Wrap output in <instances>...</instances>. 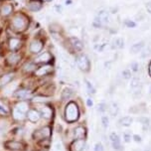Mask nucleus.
<instances>
[{
	"instance_id": "obj_24",
	"label": "nucleus",
	"mask_w": 151,
	"mask_h": 151,
	"mask_svg": "<svg viewBox=\"0 0 151 151\" xmlns=\"http://www.w3.org/2000/svg\"><path fill=\"white\" fill-rule=\"evenodd\" d=\"M19 60H20V56H19L18 54H12V55H10L8 57L7 62L10 65H15Z\"/></svg>"
},
{
	"instance_id": "obj_19",
	"label": "nucleus",
	"mask_w": 151,
	"mask_h": 151,
	"mask_svg": "<svg viewBox=\"0 0 151 151\" xmlns=\"http://www.w3.org/2000/svg\"><path fill=\"white\" fill-rule=\"evenodd\" d=\"M13 77H14L13 74H8V75L3 76V77L0 79V86H5V85H7V83H9L12 81Z\"/></svg>"
},
{
	"instance_id": "obj_14",
	"label": "nucleus",
	"mask_w": 151,
	"mask_h": 151,
	"mask_svg": "<svg viewBox=\"0 0 151 151\" xmlns=\"http://www.w3.org/2000/svg\"><path fill=\"white\" fill-rule=\"evenodd\" d=\"M15 96H17L18 99H28V98H30V96H31V91H27V90H20V91H16Z\"/></svg>"
},
{
	"instance_id": "obj_20",
	"label": "nucleus",
	"mask_w": 151,
	"mask_h": 151,
	"mask_svg": "<svg viewBox=\"0 0 151 151\" xmlns=\"http://www.w3.org/2000/svg\"><path fill=\"white\" fill-rule=\"evenodd\" d=\"M16 109H18L19 111L25 113V112L28 111L29 106H28V104H27V102H25V101H20L17 104V106H16Z\"/></svg>"
},
{
	"instance_id": "obj_4",
	"label": "nucleus",
	"mask_w": 151,
	"mask_h": 151,
	"mask_svg": "<svg viewBox=\"0 0 151 151\" xmlns=\"http://www.w3.org/2000/svg\"><path fill=\"white\" fill-rule=\"evenodd\" d=\"M5 147L8 148V149H10V150L16 151V150L23 149V144L19 141H12V140H10V141L5 142Z\"/></svg>"
},
{
	"instance_id": "obj_21",
	"label": "nucleus",
	"mask_w": 151,
	"mask_h": 151,
	"mask_svg": "<svg viewBox=\"0 0 151 151\" xmlns=\"http://www.w3.org/2000/svg\"><path fill=\"white\" fill-rule=\"evenodd\" d=\"M41 115L45 118H51L52 116V109L49 106H44L41 109Z\"/></svg>"
},
{
	"instance_id": "obj_40",
	"label": "nucleus",
	"mask_w": 151,
	"mask_h": 151,
	"mask_svg": "<svg viewBox=\"0 0 151 151\" xmlns=\"http://www.w3.org/2000/svg\"><path fill=\"white\" fill-rule=\"evenodd\" d=\"M94 151H104V146L101 143H96L94 146Z\"/></svg>"
},
{
	"instance_id": "obj_12",
	"label": "nucleus",
	"mask_w": 151,
	"mask_h": 151,
	"mask_svg": "<svg viewBox=\"0 0 151 151\" xmlns=\"http://www.w3.org/2000/svg\"><path fill=\"white\" fill-rule=\"evenodd\" d=\"M73 94H74V90H72L70 88H66L62 93V99L63 101H68V99L72 98Z\"/></svg>"
},
{
	"instance_id": "obj_50",
	"label": "nucleus",
	"mask_w": 151,
	"mask_h": 151,
	"mask_svg": "<svg viewBox=\"0 0 151 151\" xmlns=\"http://www.w3.org/2000/svg\"><path fill=\"white\" fill-rule=\"evenodd\" d=\"M45 1H51V0H45Z\"/></svg>"
},
{
	"instance_id": "obj_47",
	"label": "nucleus",
	"mask_w": 151,
	"mask_h": 151,
	"mask_svg": "<svg viewBox=\"0 0 151 151\" xmlns=\"http://www.w3.org/2000/svg\"><path fill=\"white\" fill-rule=\"evenodd\" d=\"M66 3H67V5H70V3H72V1H71V0H67Z\"/></svg>"
},
{
	"instance_id": "obj_39",
	"label": "nucleus",
	"mask_w": 151,
	"mask_h": 151,
	"mask_svg": "<svg viewBox=\"0 0 151 151\" xmlns=\"http://www.w3.org/2000/svg\"><path fill=\"white\" fill-rule=\"evenodd\" d=\"M141 94H142L141 88H140V90H137V88H136V91L133 93V98L134 99H139L140 96H141Z\"/></svg>"
},
{
	"instance_id": "obj_8",
	"label": "nucleus",
	"mask_w": 151,
	"mask_h": 151,
	"mask_svg": "<svg viewBox=\"0 0 151 151\" xmlns=\"http://www.w3.org/2000/svg\"><path fill=\"white\" fill-rule=\"evenodd\" d=\"M42 48H43V44L39 40H34L30 46V50L33 53H39L42 50Z\"/></svg>"
},
{
	"instance_id": "obj_11",
	"label": "nucleus",
	"mask_w": 151,
	"mask_h": 151,
	"mask_svg": "<svg viewBox=\"0 0 151 151\" xmlns=\"http://www.w3.org/2000/svg\"><path fill=\"white\" fill-rule=\"evenodd\" d=\"M98 18H99V20L101 21V24H107L109 22V13L106 11L99 12L98 15Z\"/></svg>"
},
{
	"instance_id": "obj_22",
	"label": "nucleus",
	"mask_w": 151,
	"mask_h": 151,
	"mask_svg": "<svg viewBox=\"0 0 151 151\" xmlns=\"http://www.w3.org/2000/svg\"><path fill=\"white\" fill-rule=\"evenodd\" d=\"M27 7H28V9L31 10V11H38V10L41 8V3L38 1H32L27 5Z\"/></svg>"
},
{
	"instance_id": "obj_33",
	"label": "nucleus",
	"mask_w": 151,
	"mask_h": 151,
	"mask_svg": "<svg viewBox=\"0 0 151 151\" xmlns=\"http://www.w3.org/2000/svg\"><path fill=\"white\" fill-rule=\"evenodd\" d=\"M109 107L106 106V104H99V110L101 112H106L107 111V109H109Z\"/></svg>"
},
{
	"instance_id": "obj_36",
	"label": "nucleus",
	"mask_w": 151,
	"mask_h": 151,
	"mask_svg": "<svg viewBox=\"0 0 151 151\" xmlns=\"http://www.w3.org/2000/svg\"><path fill=\"white\" fill-rule=\"evenodd\" d=\"M130 67H131L132 71H134V72H136L139 70V65H138V63H136V62H132L130 64Z\"/></svg>"
},
{
	"instance_id": "obj_25",
	"label": "nucleus",
	"mask_w": 151,
	"mask_h": 151,
	"mask_svg": "<svg viewBox=\"0 0 151 151\" xmlns=\"http://www.w3.org/2000/svg\"><path fill=\"white\" fill-rule=\"evenodd\" d=\"M11 12H12V7H11V5L5 4V5H3V6H2V8H1V14L3 15V16L9 15Z\"/></svg>"
},
{
	"instance_id": "obj_44",
	"label": "nucleus",
	"mask_w": 151,
	"mask_h": 151,
	"mask_svg": "<svg viewBox=\"0 0 151 151\" xmlns=\"http://www.w3.org/2000/svg\"><path fill=\"white\" fill-rule=\"evenodd\" d=\"M133 139H134V141H136V142H140V141H141V137L138 136V135H134Z\"/></svg>"
},
{
	"instance_id": "obj_10",
	"label": "nucleus",
	"mask_w": 151,
	"mask_h": 151,
	"mask_svg": "<svg viewBox=\"0 0 151 151\" xmlns=\"http://www.w3.org/2000/svg\"><path fill=\"white\" fill-rule=\"evenodd\" d=\"M51 59H52V56L48 52H45L44 54H42V55L38 57L36 60H35V62L36 63H48V62L51 61Z\"/></svg>"
},
{
	"instance_id": "obj_18",
	"label": "nucleus",
	"mask_w": 151,
	"mask_h": 151,
	"mask_svg": "<svg viewBox=\"0 0 151 151\" xmlns=\"http://www.w3.org/2000/svg\"><path fill=\"white\" fill-rule=\"evenodd\" d=\"M71 43H72V46L73 47L75 48L76 50H82L83 49V43L80 41L78 38H75V37H73V38H71Z\"/></svg>"
},
{
	"instance_id": "obj_6",
	"label": "nucleus",
	"mask_w": 151,
	"mask_h": 151,
	"mask_svg": "<svg viewBox=\"0 0 151 151\" xmlns=\"http://www.w3.org/2000/svg\"><path fill=\"white\" fill-rule=\"evenodd\" d=\"M72 151H83L85 148V140L83 139H78L73 142L72 144Z\"/></svg>"
},
{
	"instance_id": "obj_29",
	"label": "nucleus",
	"mask_w": 151,
	"mask_h": 151,
	"mask_svg": "<svg viewBox=\"0 0 151 151\" xmlns=\"http://www.w3.org/2000/svg\"><path fill=\"white\" fill-rule=\"evenodd\" d=\"M109 113H110V115H112V116H115V115L117 114V112H118V106H117V104H111V106L109 109Z\"/></svg>"
},
{
	"instance_id": "obj_35",
	"label": "nucleus",
	"mask_w": 151,
	"mask_h": 151,
	"mask_svg": "<svg viewBox=\"0 0 151 151\" xmlns=\"http://www.w3.org/2000/svg\"><path fill=\"white\" fill-rule=\"evenodd\" d=\"M135 19L137 21H142V20H144L145 19V14L142 11H140L138 12L137 14L135 15Z\"/></svg>"
},
{
	"instance_id": "obj_38",
	"label": "nucleus",
	"mask_w": 151,
	"mask_h": 151,
	"mask_svg": "<svg viewBox=\"0 0 151 151\" xmlns=\"http://www.w3.org/2000/svg\"><path fill=\"white\" fill-rule=\"evenodd\" d=\"M86 83H87V87H88V90L90 91V93H96V90H94V88L91 86V83L88 82V81H86Z\"/></svg>"
},
{
	"instance_id": "obj_45",
	"label": "nucleus",
	"mask_w": 151,
	"mask_h": 151,
	"mask_svg": "<svg viewBox=\"0 0 151 151\" xmlns=\"http://www.w3.org/2000/svg\"><path fill=\"white\" fill-rule=\"evenodd\" d=\"M126 24H127V26H129V27H133L134 26V23L133 22H130V21H128V22L126 23Z\"/></svg>"
},
{
	"instance_id": "obj_15",
	"label": "nucleus",
	"mask_w": 151,
	"mask_h": 151,
	"mask_svg": "<svg viewBox=\"0 0 151 151\" xmlns=\"http://www.w3.org/2000/svg\"><path fill=\"white\" fill-rule=\"evenodd\" d=\"M52 71V67L51 66H44V67H41L39 68L36 71V75L37 76H44V75H47Z\"/></svg>"
},
{
	"instance_id": "obj_28",
	"label": "nucleus",
	"mask_w": 151,
	"mask_h": 151,
	"mask_svg": "<svg viewBox=\"0 0 151 151\" xmlns=\"http://www.w3.org/2000/svg\"><path fill=\"white\" fill-rule=\"evenodd\" d=\"M13 116H14L15 119H17V120H22L24 117H25V115H24V113L23 112H21V111H19L18 109H14V111H13Z\"/></svg>"
},
{
	"instance_id": "obj_13",
	"label": "nucleus",
	"mask_w": 151,
	"mask_h": 151,
	"mask_svg": "<svg viewBox=\"0 0 151 151\" xmlns=\"http://www.w3.org/2000/svg\"><path fill=\"white\" fill-rule=\"evenodd\" d=\"M143 46H144V43L143 42H137L135 43V44H133L131 46V48H130V52L132 54H137L138 52H140V51L142 50V48H143Z\"/></svg>"
},
{
	"instance_id": "obj_3",
	"label": "nucleus",
	"mask_w": 151,
	"mask_h": 151,
	"mask_svg": "<svg viewBox=\"0 0 151 151\" xmlns=\"http://www.w3.org/2000/svg\"><path fill=\"white\" fill-rule=\"evenodd\" d=\"M77 64H78V67H79L82 71L87 72V71H88V69H90V61H88V57L85 55L78 57Z\"/></svg>"
},
{
	"instance_id": "obj_26",
	"label": "nucleus",
	"mask_w": 151,
	"mask_h": 151,
	"mask_svg": "<svg viewBox=\"0 0 151 151\" xmlns=\"http://www.w3.org/2000/svg\"><path fill=\"white\" fill-rule=\"evenodd\" d=\"M132 121H133V119H132L130 116H124L119 120V123L123 126H129V125H131Z\"/></svg>"
},
{
	"instance_id": "obj_2",
	"label": "nucleus",
	"mask_w": 151,
	"mask_h": 151,
	"mask_svg": "<svg viewBox=\"0 0 151 151\" xmlns=\"http://www.w3.org/2000/svg\"><path fill=\"white\" fill-rule=\"evenodd\" d=\"M12 26L15 30L17 31H23L26 27V20L23 16L18 15L13 19V22H12Z\"/></svg>"
},
{
	"instance_id": "obj_37",
	"label": "nucleus",
	"mask_w": 151,
	"mask_h": 151,
	"mask_svg": "<svg viewBox=\"0 0 151 151\" xmlns=\"http://www.w3.org/2000/svg\"><path fill=\"white\" fill-rule=\"evenodd\" d=\"M101 122H102V125H104V127L106 128L107 126H109V118H107V116H102Z\"/></svg>"
},
{
	"instance_id": "obj_9",
	"label": "nucleus",
	"mask_w": 151,
	"mask_h": 151,
	"mask_svg": "<svg viewBox=\"0 0 151 151\" xmlns=\"http://www.w3.org/2000/svg\"><path fill=\"white\" fill-rule=\"evenodd\" d=\"M86 133H87V132H86V128L82 127V126H79V127H77L75 129L74 136H75V138H77V139H83V138H85Z\"/></svg>"
},
{
	"instance_id": "obj_27",
	"label": "nucleus",
	"mask_w": 151,
	"mask_h": 151,
	"mask_svg": "<svg viewBox=\"0 0 151 151\" xmlns=\"http://www.w3.org/2000/svg\"><path fill=\"white\" fill-rule=\"evenodd\" d=\"M140 86V81L138 78H132L131 79V82H130V88L132 90H136Z\"/></svg>"
},
{
	"instance_id": "obj_31",
	"label": "nucleus",
	"mask_w": 151,
	"mask_h": 151,
	"mask_svg": "<svg viewBox=\"0 0 151 151\" xmlns=\"http://www.w3.org/2000/svg\"><path fill=\"white\" fill-rule=\"evenodd\" d=\"M121 77H122V79L124 80H129L131 79V73L129 70H123L122 73H121Z\"/></svg>"
},
{
	"instance_id": "obj_5",
	"label": "nucleus",
	"mask_w": 151,
	"mask_h": 151,
	"mask_svg": "<svg viewBox=\"0 0 151 151\" xmlns=\"http://www.w3.org/2000/svg\"><path fill=\"white\" fill-rule=\"evenodd\" d=\"M109 139L112 143V147L114 148L115 150H120L121 149V145H120V139H119V136L117 135L116 133H111L109 136Z\"/></svg>"
},
{
	"instance_id": "obj_49",
	"label": "nucleus",
	"mask_w": 151,
	"mask_h": 151,
	"mask_svg": "<svg viewBox=\"0 0 151 151\" xmlns=\"http://www.w3.org/2000/svg\"><path fill=\"white\" fill-rule=\"evenodd\" d=\"M149 91H150V93H149L151 94V86H150V90H149Z\"/></svg>"
},
{
	"instance_id": "obj_16",
	"label": "nucleus",
	"mask_w": 151,
	"mask_h": 151,
	"mask_svg": "<svg viewBox=\"0 0 151 151\" xmlns=\"http://www.w3.org/2000/svg\"><path fill=\"white\" fill-rule=\"evenodd\" d=\"M112 48H116V49H122L124 47V41H123L122 38H115L112 42Z\"/></svg>"
},
{
	"instance_id": "obj_48",
	"label": "nucleus",
	"mask_w": 151,
	"mask_h": 151,
	"mask_svg": "<svg viewBox=\"0 0 151 151\" xmlns=\"http://www.w3.org/2000/svg\"><path fill=\"white\" fill-rule=\"evenodd\" d=\"M149 75L151 76V63H150V65H149Z\"/></svg>"
},
{
	"instance_id": "obj_34",
	"label": "nucleus",
	"mask_w": 151,
	"mask_h": 151,
	"mask_svg": "<svg viewBox=\"0 0 151 151\" xmlns=\"http://www.w3.org/2000/svg\"><path fill=\"white\" fill-rule=\"evenodd\" d=\"M34 68H35V65L32 63H28L24 66V70H25L26 72H30L32 70H34Z\"/></svg>"
},
{
	"instance_id": "obj_23",
	"label": "nucleus",
	"mask_w": 151,
	"mask_h": 151,
	"mask_svg": "<svg viewBox=\"0 0 151 151\" xmlns=\"http://www.w3.org/2000/svg\"><path fill=\"white\" fill-rule=\"evenodd\" d=\"M20 45V40L16 39V38H12L9 40V47L11 50H16Z\"/></svg>"
},
{
	"instance_id": "obj_32",
	"label": "nucleus",
	"mask_w": 151,
	"mask_h": 151,
	"mask_svg": "<svg viewBox=\"0 0 151 151\" xmlns=\"http://www.w3.org/2000/svg\"><path fill=\"white\" fill-rule=\"evenodd\" d=\"M8 112H9L8 107L5 106L4 104H2V102L0 101V113H2V114H7Z\"/></svg>"
},
{
	"instance_id": "obj_43",
	"label": "nucleus",
	"mask_w": 151,
	"mask_h": 151,
	"mask_svg": "<svg viewBox=\"0 0 151 151\" xmlns=\"http://www.w3.org/2000/svg\"><path fill=\"white\" fill-rule=\"evenodd\" d=\"M87 104H88V106H90V107H91L93 106V101H91V99H87Z\"/></svg>"
},
{
	"instance_id": "obj_46",
	"label": "nucleus",
	"mask_w": 151,
	"mask_h": 151,
	"mask_svg": "<svg viewBox=\"0 0 151 151\" xmlns=\"http://www.w3.org/2000/svg\"><path fill=\"white\" fill-rule=\"evenodd\" d=\"M56 148H57V150H60V149H61V144L57 143V144H56Z\"/></svg>"
},
{
	"instance_id": "obj_42",
	"label": "nucleus",
	"mask_w": 151,
	"mask_h": 151,
	"mask_svg": "<svg viewBox=\"0 0 151 151\" xmlns=\"http://www.w3.org/2000/svg\"><path fill=\"white\" fill-rule=\"evenodd\" d=\"M146 9H147V12L151 14V1L146 3Z\"/></svg>"
},
{
	"instance_id": "obj_17",
	"label": "nucleus",
	"mask_w": 151,
	"mask_h": 151,
	"mask_svg": "<svg viewBox=\"0 0 151 151\" xmlns=\"http://www.w3.org/2000/svg\"><path fill=\"white\" fill-rule=\"evenodd\" d=\"M37 134L40 135V137H42V138H48V137H50V135H51V129H50V127L46 126V127L42 128L41 130L38 131Z\"/></svg>"
},
{
	"instance_id": "obj_1",
	"label": "nucleus",
	"mask_w": 151,
	"mask_h": 151,
	"mask_svg": "<svg viewBox=\"0 0 151 151\" xmlns=\"http://www.w3.org/2000/svg\"><path fill=\"white\" fill-rule=\"evenodd\" d=\"M65 115H66L67 121H69V122H74L79 118V109L75 102L68 104V106H66V110H65Z\"/></svg>"
},
{
	"instance_id": "obj_30",
	"label": "nucleus",
	"mask_w": 151,
	"mask_h": 151,
	"mask_svg": "<svg viewBox=\"0 0 151 151\" xmlns=\"http://www.w3.org/2000/svg\"><path fill=\"white\" fill-rule=\"evenodd\" d=\"M151 55V47L150 46H148V47H146L145 49L141 52V58H147V57H149Z\"/></svg>"
},
{
	"instance_id": "obj_41",
	"label": "nucleus",
	"mask_w": 151,
	"mask_h": 151,
	"mask_svg": "<svg viewBox=\"0 0 151 151\" xmlns=\"http://www.w3.org/2000/svg\"><path fill=\"white\" fill-rule=\"evenodd\" d=\"M123 138H124V141L125 142H129L131 140V135H129V134L125 133L124 135H123Z\"/></svg>"
},
{
	"instance_id": "obj_7",
	"label": "nucleus",
	"mask_w": 151,
	"mask_h": 151,
	"mask_svg": "<svg viewBox=\"0 0 151 151\" xmlns=\"http://www.w3.org/2000/svg\"><path fill=\"white\" fill-rule=\"evenodd\" d=\"M27 117H28V119L32 121V122H37V121L40 119V113L38 112L37 110L31 109L27 113Z\"/></svg>"
}]
</instances>
